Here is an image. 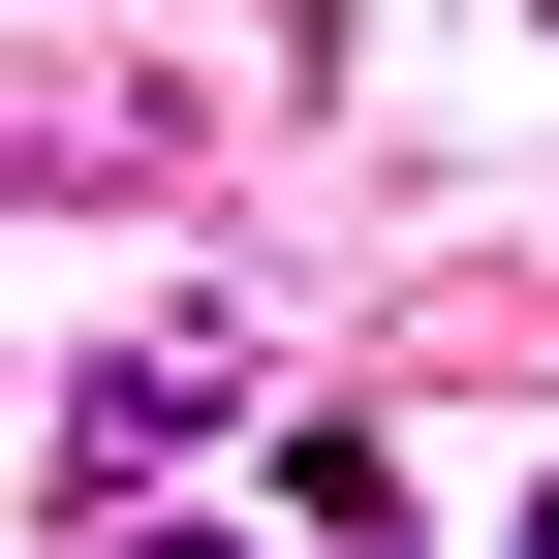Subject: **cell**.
Instances as JSON below:
<instances>
[{
	"label": "cell",
	"mask_w": 559,
	"mask_h": 559,
	"mask_svg": "<svg viewBox=\"0 0 559 559\" xmlns=\"http://www.w3.org/2000/svg\"><path fill=\"white\" fill-rule=\"evenodd\" d=\"M528 559H559V498H528Z\"/></svg>",
	"instance_id": "3957f363"
},
{
	"label": "cell",
	"mask_w": 559,
	"mask_h": 559,
	"mask_svg": "<svg viewBox=\"0 0 559 559\" xmlns=\"http://www.w3.org/2000/svg\"><path fill=\"white\" fill-rule=\"evenodd\" d=\"M373 559H404V528H373Z\"/></svg>",
	"instance_id": "277c9868"
},
{
	"label": "cell",
	"mask_w": 559,
	"mask_h": 559,
	"mask_svg": "<svg viewBox=\"0 0 559 559\" xmlns=\"http://www.w3.org/2000/svg\"><path fill=\"white\" fill-rule=\"evenodd\" d=\"M94 559H280V528H218V498H124V528H94Z\"/></svg>",
	"instance_id": "7a4b0ae2"
},
{
	"label": "cell",
	"mask_w": 559,
	"mask_h": 559,
	"mask_svg": "<svg viewBox=\"0 0 559 559\" xmlns=\"http://www.w3.org/2000/svg\"><path fill=\"white\" fill-rule=\"evenodd\" d=\"M218 404H249V342H218V311H124L94 373H62V498H156V466L218 436Z\"/></svg>",
	"instance_id": "6da1fadb"
}]
</instances>
